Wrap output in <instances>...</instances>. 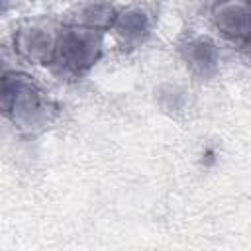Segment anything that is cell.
Returning <instances> with one entry per match:
<instances>
[{"label": "cell", "instance_id": "obj_1", "mask_svg": "<svg viewBox=\"0 0 251 251\" xmlns=\"http://www.w3.org/2000/svg\"><path fill=\"white\" fill-rule=\"evenodd\" d=\"M0 98L4 114L25 131L43 129L57 116V104L31 76L24 73L2 75Z\"/></svg>", "mask_w": 251, "mask_h": 251}, {"label": "cell", "instance_id": "obj_2", "mask_svg": "<svg viewBox=\"0 0 251 251\" xmlns=\"http://www.w3.org/2000/svg\"><path fill=\"white\" fill-rule=\"evenodd\" d=\"M102 55V37L98 31L67 25L55 39L51 67L65 76L86 75Z\"/></svg>", "mask_w": 251, "mask_h": 251}, {"label": "cell", "instance_id": "obj_3", "mask_svg": "<svg viewBox=\"0 0 251 251\" xmlns=\"http://www.w3.org/2000/svg\"><path fill=\"white\" fill-rule=\"evenodd\" d=\"M216 27L231 41L251 47V4L227 2L214 8Z\"/></svg>", "mask_w": 251, "mask_h": 251}, {"label": "cell", "instance_id": "obj_4", "mask_svg": "<svg viewBox=\"0 0 251 251\" xmlns=\"http://www.w3.org/2000/svg\"><path fill=\"white\" fill-rule=\"evenodd\" d=\"M55 39L57 37L43 27H22L14 35V45L25 61L49 65L55 51Z\"/></svg>", "mask_w": 251, "mask_h": 251}, {"label": "cell", "instance_id": "obj_5", "mask_svg": "<svg viewBox=\"0 0 251 251\" xmlns=\"http://www.w3.org/2000/svg\"><path fill=\"white\" fill-rule=\"evenodd\" d=\"M182 57L190 71L200 78H212L218 73V47L208 37H192L182 47Z\"/></svg>", "mask_w": 251, "mask_h": 251}, {"label": "cell", "instance_id": "obj_6", "mask_svg": "<svg viewBox=\"0 0 251 251\" xmlns=\"http://www.w3.org/2000/svg\"><path fill=\"white\" fill-rule=\"evenodd\" d=\"M112 29L124 47L135 49L141 43H145V39L149 37L151 24H149L147 14H143L139 10H126V12L118 14Z\"/></svg>", "mask_w": 251, "mask_h": 251}, {"label": "cell", "instance_id": "obj_7", "mask_svg": "<svg viewBox=\"0 0 251 251\" xmlns=\"http://www.w3.org/2000/svg\"><path fill=\"white\" fill-rule=\"evenodd\" d=\"M116 18H118V12L110 4H80L71 14V25L102 33L114 27Z\"/></svg>", "mask_w": 251, "mask_h": 251}, {"label": "cell", "instance_id": "obj_8", "mask_svg": "<svg viewBox=\"0 0 251 251\" xmlns=\"http://www.w3.org/2000/svg\"><path fill=\"white\" fill-rule=\"evenodd\" d=\"M157 100L165 110H182L184 106V92L178 86L173 84H165L157 90Z\"/></svg>", "mask_w": 251, "mask_h": 251}]
</instances>
